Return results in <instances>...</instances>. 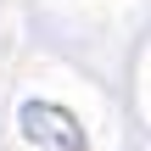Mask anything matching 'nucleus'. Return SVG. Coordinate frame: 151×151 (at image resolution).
<instances>
[{
    "label": "nucleus",
    "mask_w": 151,
    "mask_h": 151,
    "mask_svg": "<svg viewBox=\"0 0 151 151\" xmlns=\"http://www.w3.org/2000/svg\"><path fill=\"white\" fill-rule=\"evenodd\" d=\"M22 134L34 146H50V151H84V129L67 106H50V101H28L22 106Z\"/></svg>",
    "instance_id": "f257e3e1"
}]
</instances>
